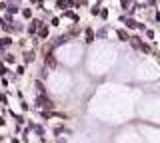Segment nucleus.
Segmentation results:
<instances>
[{
  "label": "nucleus",
  "instance_id": "423d86ee",
  "mask_svg": "<svg viewBox=\"0 0 160 143\" xmlns=\"http://www.w3.org/2000/svg\"><path fill=\"white\" fill-rule=\"evenodd\" d=\"M56 6H58V8H62V10H64V8L68 6V2H62V0H58V4H56Z\"/></svg>",
  "mask_w": 160,
  "mask_h": 143
},
{
  "label": "nucleus",
  "instance_id": "9b49d317",
  "mask_svg": "<svg viewBox=\"0 0 160 143\" xmlns=\"http://www.w3.org/2000/svg\"><path fill=\"white\" fill-rule=\"evenodd\" d=\"M6 62H8V64H12V62H14V58L10 56V54H6Z\"/></svg>",
  "mask_w": 160,
  "mask_h": 143
},
{
  "label": "nucleus",
  "instance_id": "f257e3e1",
  "mask_svg": "<svg viewBox=\"0 0 160 143\" xmlns=\"http://www.w3.org/2000/svg\"><path fill=\"white\" fill-rule=\"evenodd\" d=\"M36 105H42V107H48V109H52L54 107V104L48 98H44V96H40V98L36 99Z\"/></svg>",
  "mask_w": 160,
  "mask_h": 143
},
{
  "label": "nucleus",
  "instance_id": "39448f33",
  "mask_svg": "<svg viewBox=\"0 0 160 143\" xmlns=\"http://www.w3.org/2000/svg\"><path fill=\"white\" fill-rule=\"evenodd\" d=\"M94 40V32L92 30H86V42H92Z\"/></svg>",
  "mask_w": 160,
  "mask_h": 143
},
{
  "label": "nucleus",
  "instance_id": "20e7f679",
  "mask_svg": "<svg viewBox=\"0 0 160 143\" xmlns=\"http://www.w3.org/2000/svg\"><path fill=\"white\" fill-rule=\"evenodd\" d=\"M34 60V52H26L24 54V62H32Z\"/></svg>",
  "mask_w": 160,
  "mask_h": 143
},
{
  "label": "nucleus",
  "instance_id": "6e6552de",
  "mask_svg": "<svg viewBox=\"0 0 160 143\" xmlns=\"http://www.w3.org/2000/svg\"><path fill=\"white\" fill-rule=\"evenodd\" d=\"M46 36H48V30L46 28H42V30H40V38H46Z\"/></svg>",
  "mask_w": 160,
  "mask_h": 143
},
{
  "label": "nucleus",
  "instance_id": "1a4fd4ad",
  "mask_svg": "<svg viewBox=\"0 0 160 143\" xmlns=\"http://www.w3.org/2000/svg\"><path fill=\"white\" fill-rule=\"evenodd\" d=\"M22 16H24V18H30V16H32V12H30V10H28V8H26V10L22 12Z\"/></svg>",
  "mask_w": 160,
  "mask_h": 143
},
{
  "label": "nucleus",
  "instance_id": "7ed1b4c3",
  "mask_svg": "<svg viewBox=\"0 0 160 143\" xmlns=\"http://www.w3.org/2000/svg\"><path fill=\"white\" fill-rule=\"evenodd\" d=\"M46 64H50V66H56V60L52 58V54H48V52H46Z\"/></svg>",
  "mask_w": 160,
  "mask_h": 143
},
{
  "label": "nucleus",
  "instance_id": "ddd939ff",
  "mask_svg": "<svg viewBox=\"0 0 160 143\" xmlns=\"http://www.w3.org/2000/svg\"><path fill=\"white\" fill-rule=\"evenodd\" d=\"M58 143H64V141H58Z\"/></svg>",
  "mask_w": 160,
  "mask_h": 143
},
{
  "label": "nucleus",
  "instance_id": "9d476101",
  "mask_svg": "<svg viewBox=\"0 0 160 143\" xmlns=\"http://www.w3.org/2000/svg\"><path fill=\"white\" fill-rule=\"evenodd\" d=\"M118 36H120V38H122V40H128V36H126V32H122V30H120V32H118Z\"/></svg>",
  "mask_w": 160,
  "mask_h": 143
},
{
  "label": "nucleus",
  "instance_id": "f03ea898",
  "mask_svg": "<svg viewBox=\"0 0 160 143\" xmlns=\"http://www.w3.org/2000/svg\"><path fill=\"white\" fill-rule=\"evenodd\" d=\"M40 26H42V22H40V20H34L32 24L28 26V32H30V34H34V32H36V30H38Z\"/></svg>",
  "mask_w": 160,
  "mask_h": 143
},
{
  "label": "nucleus",
  "instance_id": "f8f14e48",
  "mask_svg": "<svg viewBox=\"0 0 160 143\" xmlns=\"http://www.w3.org/2000/svg\"><path fill=\"white\" fill-rule=\"evenodd\" d=\"M32 2H42V0H32Z\"/></svg>",
  "mask_w": 160,
  "mask_h": 143
},
{
  "label": "nucleus",
  "instance_id": "0eeeda50",
  "mask_svg": "<svg viewBox=\"0 0 160 143\" xmlns=\"http://www.w3.org/2000/svg\"><path fill=\"white\" fill-rule=\"evenodd\" d=\"M36 88H38L40 93H44V85H42V82H36Z\"/></svg>",
  "mask_w": 160,
  "mask_h": 143
}]
</instances>
